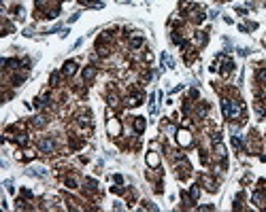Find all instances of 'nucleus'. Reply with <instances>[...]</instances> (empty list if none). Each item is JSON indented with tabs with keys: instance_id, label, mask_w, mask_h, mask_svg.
<instances>
[{
	"instance_id": "7ed1b4c3",
	"label": "nucleus",
	"mask_w": 266,
	"mask_h": 212,
	"mask_svg": "<svg viewBox=\"0 0 266 212\" xmlns=\"http://www.w3.org/2000/svg\"><path fill=\"white\" fill-rule=\"evenodd\" d=\"M75 68H77V66H75V62H68V64L64 66V72H66V74H72V72H75Z\"/></svg>"
},
{
	"instance_id": "20e7f679",
	"label": "nucleus",
	"mask_w": 266,
	"mask_h": 212,
	"mask_svg": "<svg viewBox=\"0 0 266 212\" xmlns=\"http://www.w3.org/2000/svg\"><path fill=\"white\" fill-rule=\"evenodd\" d=\"M41 149H45V151H51V149H53V144H51L49 140H45V142H41Z\"/></svg>"
},
{
	"instance_id": "39448f33",
	"label": "nucleus",
	"mask_w": 266,
	"mask_h": 212,
	"mask_svg": "<svg viewBox=\"0 0 266 212\" xmlns=\"http://www.w3.org/2000/svg\"><path fill=\"white\" fill-rule=\"evenodd\" d=\"M147 161H149L151 165H155V163H158V157H155V155H149V157H147Z\"/></svg>"
},
{
	"instance_id": "f257e3e1",
	"label": "nucleus",
	"mask_w": 266,
	"mask_h": 212,
	"mask_svg": "<svg viewBox=\"0 0 266 212\" xmlns=\"http://www.w3.org/2000/svg\"><path fill=\"white\" fill-rule=\"evenodd\" d=\"M221 108H224V115H226L228 119H234V117H238V113H241L238 104H232V102H224Z\"/></svg>"
},
{
	"instance_id": "f03ea898",
	"label": "nucleus",
	"mask_w": 266,
	"mask_h": 212,
	"mask_svg": "<svg viewBox=\"0 0 266 212\" xmlns=\"http://www.w3.org/2000/svg\"><path fill=\"white\" fill-rule=\"evenodd\" d=\"M179 142L181 144H190V134L188 132H179Z\"/></svg>"
}]
</instances>
